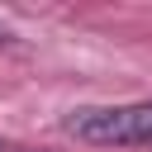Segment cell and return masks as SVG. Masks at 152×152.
<instances>
[{
    "instance_id": "cell-2",
    "label": "cell",
    "mask_w": 152,
    "mask_h": 152,
    "mask_svg": "<svg viewBox=\"0 0 152 152\" xmlns=\"http://www.w3.org/2000/svg\"><path fill=\"white\" fill-rule=\"evenodd\" d=\"M0 43H5V24H0Z\"/></svg>"
},
{
    "instance_id": "cell-1",
    "label": "cell",
    "mask_w": 152,
    "mask_h": 152,
    "mask_svg": "<svg viewBox=\"0 0 152 152\" xmlns=\"http://www.w3.org/2000/svg\"><path fill=\"white\" fill-rule=\"evenodd\" d=\"M66 133L76 142H90V147H142V142H152V100L76 109L66 119Z\"/></svg>"
},
{
    "instance_id": "cell-3",
    "label": "cell",
    "mask_w": 152,
    "mask_h": 152,
    "mask_svg": "<svg viewBox=\"0 0 152 152\" xmlns=\"http://www.w3.org/2000/svg\"><path fill=\"white\" fill-rule=\"evenodd\" d=\"M0 152H10V147H5V142H0Z\"/></svg>"
}]
</instances>
